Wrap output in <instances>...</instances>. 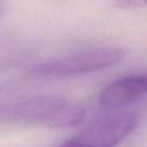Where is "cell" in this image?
<instances>
[{
  "mask_svg": "<svg viewBox=\"0 0 147 147\" xmlns=\"http://www.w3.org/2000/svg\"><path fill=\"white\" fill-rule=\"evenodd\" d=\"M125 57V51L115 46L91 48L46 61L31 70L39 77H65L111 67Z\"/></svg>",
  "mask_w": 147,
  "mask_h": 147,
  "instance_id": "7a4b0ae2",
  "label": "cell"
},
{
  "mask_svg": "<svg viewBox=\"0 0 147 147\" xmlns=\"http://www.w3.org/2000/svg\"><path fill=\"white\" fill-rule=\"evenodd\" d=\"M0 116L10 122L68 127L84 121L85 109L62 98L33 96L5 107L0 110Z\"/></svg>",
  "mask_w": 147,
  "mask_h": 147,
  "instance_id": "6da1fadb",
  "label": "cell"
},
{
  "mask_svg": "<svg viewBox=\"0 0 147 147\" xmlns=\"http://www.w3.org/2000/svg\"><path fill=\"white\" fill-rule=\"evenodd\" d=\"M140 114L136 110L115 111L86 126L60 147H115L138 125Z\"/></svg>",
  "mask_w": 147,
  "mask_h": 147,
  "instance_id": "3957f363",
  "label": "cell"
},
{
  "mask_svg": "<svg viewBox=\"0 0 147 147\" xmlns=\"http://www.w3.org/2000/svg\"><path fill=\"white\" fill-rule=\"evenodd\" d=\"M116 5L123 9H132L140 8L147 6V0H116Z\"/></svg>",
  "mask_w": 147,
  "mask_h": 147,
  "instance_id": "5b68a950",
  "label": "cell"
},
{
  "mask_svg": "<svg viewBox=\"0 0 147 147\" xmlns=\"http://www.w3.org/2000/svg\"><path fill=\"white\" fill-rule=\"evenodd\" d=\"M0 8H1V2H0Z\"/></svg>",
  "mask_w": 147,
  "mask_h": 147,
  "instance_id": "8992f818",
  "label": "cell"
},
{
  "mask_svg": "<svg viewBox=\"0 0 147 147\" xmlns=\"http://www.w3.org/2000/svg\"><path fill=\"white\" fill-rule=\"evenodd\" d=\"M147 95V74L117 79L107 85L99 95V105L108 111H117L141 101Z\"/></svg>",
  "mask_w": 147,
  "mask_h": 147,
  "instance_id": "277c9868",
  "label": "cell"
}]
</instances>
